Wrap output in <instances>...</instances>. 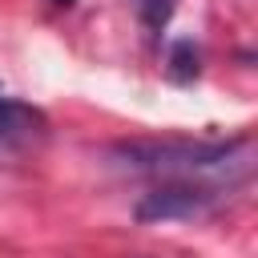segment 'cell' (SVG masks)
Wrapping results in <instances>:
<instances>
[{
	"instance_id": "6da1fadb",
	"label": "cell",
	"mask_w": 258,
	"mask_h": 258,
	"mask_svg": "<svg viewBox=\"0 0 258 258\" xmlns=\"http://www.w3.org/2000/svg\"><path fill=\"white\" fill-rule=\"evenodd\" d=\"M44 133V113L16 101V97H0V149H16L28 145Z\"/></svg>"
},
{
	"instance_id": "7a4b0ae2",
	"label": "cell",
	"mask_w": 258,
	"mask_h": 258,
	"mask_svg": "<svg viewBox=\"0 0 258 258\" xmlns=\"http://www.w3.org/2000/svg\"><path fill=\"white\" fill-rule=\"evenodd\" d=\"M189 52H194L189 40H181V44L173 48V77H177V81H189V73H198V64H189Z\"/></svg>"
}]
</instances>
